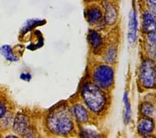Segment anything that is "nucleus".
<instances>
[{
    "mask_svg": "<svg viewBox=\"0 0 156 138\" xmlns=\"http://www.w3.org/2000/svg\"><path fill=\"white\" fill-rule=\"evenodd\" d=\"M140 81L146 88H153L156 85V68L152 60L143 62L140 69Z\"/></svg>",
    "mask_w": 156,
    "mask_h": 138,
    "instance_id": "nucleus-3",
    "label": "nucleus"
},
{
    "mask_svg": "<svg viewBox=\"0 0 156 138\" xmlns=\"http://www.w3.org/2000/svg\"><path fill=\"white\" fill-rule=\"evenodd\" d=\"M93 77L99 87L106 89L111 86L113 82V71L105 65L98 66L94 72Z\"/></svg>",
    "mask_w": 156,
    "mask_h": 138,
    "instance_id": "nucleus-4",
    "label": "nucleus"
},
{
    "mask_svg": "<svg viewBox=\"0 0 156 138\" xmlns=\"http://www.w3.org/2000/svg\"><path fill=\"white\" fill-rule=\"evenodd\" d=\"M13 129L17 133L27 137H33L34 134L29 129L27 118L23 114L17 115L14 121Z\"/></svg>",
    "mask_w": 156,
    "mask_h": 138,
    "instance_id": "nucleus-5",
    "label": "nucleus"
},
{
    "mask_svg": "<svg viewBox=\"0 0 156 138\" xmlns=\"http://www.w3.org/2000/svg\"><path fill=\"white\" fill-rule=\"evenodd\" d=\"M124 103L125 105V111H124V122L126 124L129 123L130 120V117H131V109H130V105L129 103V100H128V94L126 92L124 93Z\"/></svg>",
    "mask_w": 156,
    "mask_h": 138,
    "instance_id": "nucleus-13",
    "label": "nucleus"
},
{
    "mask_svg": "<svg viewBox=\"0 0 156 138\" xmlns=\"http://www.w3.org/2000/svg\"><path fill=\"white\" fill-rule=\"evenodd\" d=\"M117 52L115 47H110L108 50V51L105 52L104 56V60L108 64H112L116 59Z\"/></svg>",
    "mask_w": 156,
    "mask_h": 138,
    "instance_id": "nucleus-15",
    "label": "nucleus"
},
{
    "mask_svg": "<svg viewBox=\"0 0 156 138\" xmlns=\"http://www.w3.org/2000/svg\"><path fill=\"white\" fill-rule=\"evenodd\" d=\"M148 39L150 43L156 45V31L149 33V35L148 36Z\"/></svg>",
    "mask_w": 156,
    "mask_h": 138,
    "instance_id": "nucleus-18",
    "label": "nucleus"
},
{
    "mask_svg": "<svg viewBox=\"0 0 156 138\" xmlns=\"http://www.w3.org/2000/svg\"><path fill=\"white\" fill-rule=\"evenodd\" d=\"M137 21L136 11L133 10L130 15L129 24H128V39L130 44L134 43L137 36Z\"/></svg>",
    "mask_w": 156,
    "mask_h": 138,
    "instance_id": "nucleus-6",
    "label": "nucleus"
},
{
    "mask_svg": "<svg viewBox=\"0 0 156 138\" xmlns=\"http://www.w3.org/2000/svg\"><path fill=\"white\" fill-rule=\"evenodd\" d=\"M21 78L24 80L29 81V80H31V75L29 73H23L21 75Z\"/></svg>",
    "mask_w": 156,
    "mask_h": 138,
    "instance_id": "nucleus-21",
    "label": "nucleus"
},
{
    "mask_svg": "<svg viewBox=\"0 0 156 138\" xmlns=\"http://www.w3.org/2000/svg\"><path fill=\"white\" fill-rule=\"evenodd\" d=\"M147 2L151 11L156 13V0H147Z\"/></svg>",
    "mask_w": 156,
    "mask_h": 138,
    "instance_id": "nucleus-17",
    "label": "nucleus"
},
{
    "mask_svg": "<svg viewBox=\"0 0 156 138\" xmlns=\"http://www.w3.org/2000/svg\"><path fill=\"white\" fill-rule=\"evenodd\" d=\"M47 126L52 132L57 135H64L71 132L74 124L68 110L60 107L51 112L47 118Z\"/></svg>",
    "mask_w": 156,
    "mask_h": 138,
    "instance_id": "nucleus-1",
    "label": "nucleus"
},
{
    "mask_svg": "<svg viewBox=\"0 0 156 138\" xmlns=\"http://www.w3.org/2000/svg\"><path fill=\"white\" fill-rule=\"evenodd\" d=\"M137 129L140 134L147 135L150 134L154 129V123L149 118H144L139 121L137 124Z\"/></svg>",
    "mask_w": 156,
    "mask_h": 138,
    "instance_id": "nucleus-8",
    "label": "nucleus"
},
{
    "mask_svg": "<svg viewBox=\"0 0 156 138\" xmlns=\"http://www.w3.org/2000/svg\"><path fill=\"white\" fill-rule=\"evenodd\" d=\"M81 95L85 104L91 111L99 112L105 107L106 98L97 85L92 83L86 84L82 90Z\"/></svg>",
    "mask_w": 156,
    "mask_h": 138,
    "instance_id": "nucleus-2",
    "label": "nucleus"
},
{
    "mask_svg": "<svg viewBox=\"0 0 156 138\" xmlns=\"http://www.w3.org/2000/svg\"><path fill=\"white\" fill-rule=\"evenodd\" d=\"M143 29L145 32L156 31V17L152 12L146 11L143 16Z\"/></svg>",
    "mask_w": 156,
    "mask_h": 138,
    "instance_id": "nucleus-7",
    "label": "nucleus"
},
{
    "mask_svg": "<svg viewBox=\"0 0 156 138\" xmlns=\"http://www.w3.org/2000/svg\"><path fill=\"white\" fill-rule=\"evenodd\" d=\"M148 49L150 50L149 53L151 54V56L156 58V45H153L151 43L149 47H148Z\"/></svg>",
    "mask_w": 156,
    "mask_h": 138,
    "instance_id": "nucleus-20",
    "label": "nucleus"
},
{
    "mask_svg": "<svg viewBox=\"0 0 156 138\" xmlns=\"http://www.w3.org/2000/svg\"><path fill=\"white\" fill-rule=\"evenodd\" d=\"M74 113L75 117L80 122H86L88 119V115L86 110L81 105L77 104L74 106Z\"/></svg>",
    "mask_w": 156,
    "mask_h": 138,
    "instance_id": "nucleus-10",
    "label": "nucleus"
},
{
    "mask_svg": "<svg viewBox=\"0 0 156 138\" xmlns=\"http://www.w3.org/2000/svg\"><path fill=\"white\" fill-rule=\"evenodd\" d=\"M89 41L94 48H97L101 45L102 40L100 35L94 31H90L89 33Z\"/></svg>",
    "mask_w": 156,
    "mask_h": 138,
    "instance_id": "nucleus-14",
    "label": "nucleus"
},
{
    "mask_svg": "<svg viewBox=\"0 0 156 138\" xmlns=\"http://www.w3.org/2000/svg\"><path fill=\"white\" fill-rule=\"evenodd\" d=\"M6 112V107L5 105L0 100V119L3 118Z\"/></svg>",
    "mask_w": 156,
    "mask_h": 138,
    "instance_id": "nucleus-19",
    "label": "nucleus"
},
{
    "mask_svg": "<svg viewBox=\"0 0 156 138\" xmlns=\"http://www.w3.org/2000/svg\"><path fill=\"white\" fill-rule=\"evenodd\" d=\"M87 21L90 23L95 24L100 21L102 17V13L99 9L93 8L90 9L87 13Z\"/></svg>",
    "mask_w": 156,
    "mask_h": 138,
    "instance_id": "nucleus-11",
    "label": "nucleus"
},
{
    "mask_svg": "<svg viewBox=\"0 0 156 138\" xmlns=\"http://www.w3.org/2000/svg\"><path fill=\"white\" fill-rule=\"evenodd\" d=\"M0 53L2 54V56L4 57L5 59L9 60V61L16 62L18 60V58H17L12 53V50L9 46L5 45V46H2L0 48Z\"/></svg>",
    "mask_w": 156,
    "mask_h": 138,
    "instance_id": "nucleus-12",
    "label": "nucleus"
},
{
    "mask_svg": "<svg viewBox=\"0 0 156 138\" xmlns=\"http://www.w3.org/2000/svg\"><path fill=\"white\" fill-rule=\"evenodd\" d=\"M103 6L105 9V22L108 24H114L117 20V12L116 10L113 7L112 5L110 3H108V2H103Z\"/></svg>",
    "mask_w": 156,
    "mask_h": 138,
    "instance_id": "nucleus-9",
    "label": "nucleus"
},
{
    "mask_svg": "<svg viewBox=\"0 0 156 138\" xmlns=\"http://www.w3.org/2000/svg\"><path fill=\"white\" fill-rule=\"evenodd\" d=\"M153 107L152 106L151 104L148 103H144L141 106V112L142 114L145 115V116H149L151 115L153 112Z\"/></svg>",
    "mask_w": 156,
    "mask_h": 138,
    "instance_id": "nucleus-16",
    "label": "nucleus"
}]
</instances>
